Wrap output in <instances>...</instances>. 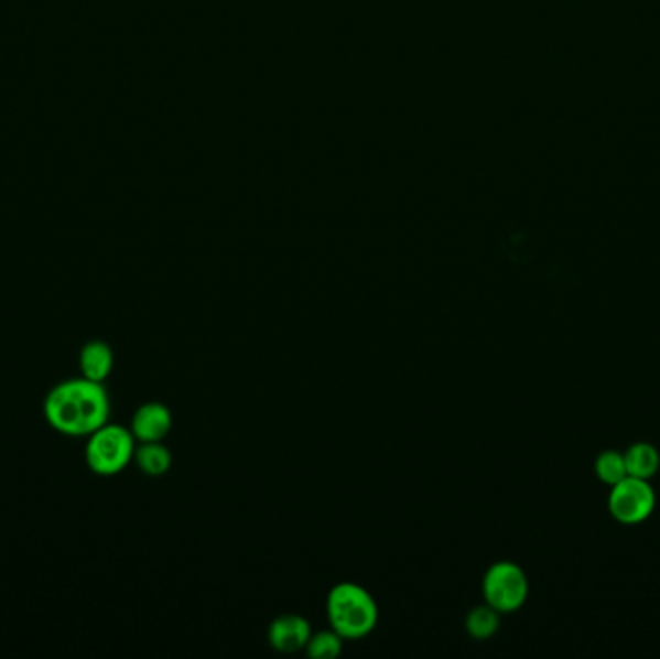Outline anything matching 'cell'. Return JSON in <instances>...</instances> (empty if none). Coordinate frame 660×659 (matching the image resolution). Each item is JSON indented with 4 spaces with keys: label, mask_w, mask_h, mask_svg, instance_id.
<instances>
[{
    "label": "cell",
    "mask_w": 660,
    "mask_h": 659,
    "mask_svg": "<svg viewBox=\"0 0 660 659\" xmlns=\"http://www.w3.org/2000/svg\"><path fill=\"white\" fill-rule=\"evenodd\" d=\"M43 412L48 425L63 435H91L109 422V392L86 377L68 379L48 391Z\"/></svg>",
    "instance_id": "1"
},
{
    "label": "cell",
    "mask_w": 660,
    "mask_h": 659,
    "mask_svg": "<svg viewBox=\"0 0 660 659\" xmlns=\"http://www.w3.org/2000/svg\"><path fill=\"white\" fill-rule=\"evenodd\" d=\"M115 368V353L105 341H91L79 353L82 377L95 383H102Z\"/></svg>",
    "instance_id": "8"
},
{
    "label": "cell",
    "mask_w": 660,
    "mask_h": 659,
    "mask_svg": "<svg viewBox=\"0 0 660 659\" xmlns=\"http://www.w3.org/2000/svg\"><path fill=\"white\" fill-rule=\"evenodd\" d=\"M654 505L657 495L649 479L626 476L618 484H614L608 495V510L620 525H641L651 517Z\"/></svg>",
    "instance_id": "5"
},
{
    "label": "cell",
    "mask_w": 660,
    "mask_h": 659,
    "mask_svg": "<svg viewBox=\"0 0 660 659\" xmlns=\"http://www.w3.org/2000/svg\"><path fill=\"white\" fill-rule=\"evenodd\" d=\"M133 461L149 478H161L171 471L172 453L169 447H164L163 441H151V443H140L136 447Z\"/></svg>",
    "instance_id": "9"
},
{
    "label": "cell",
    "mask_w": 660,
    "mask_h": 659,
    "mask_svg": "<svg viewBox=\"0 0 660 659\" xmlns=\"http://www.w3.org/2000/svg\"><path fill=\"white\" fill-rule=\"evenodd\" d=\"M595 474L601 482H605L606 486L613 487L628 476L626 458L618 451H605L595 461Z\"/></svg>",
    "instance_id": "13"
},
{
    "label": "cell",
    "mask_w": 660,
    "mask_h": 659,
    "mask_svg": "<svg viewBox=\"0 0 660 659\" xmlns=\"http://www.w3.org/2000/svg\"><path fill=\"white\" fill-rule=\"evenodd\" d=\"M136 437L125 425L107 424L87 435L86 463L97 476H117L133 461Z\"/></svg>",
    "instance_id": "3"
},
{
    "label": "cell",
    "mask_w": 660,
    "mask_h": 659,
    "mask_svg": "<svg viewBox=\"0 0 660 659\" xmlns=\"http://www.w3.org/2000/svg\"><path fill=\"white\" fill-rule=\"evenodd\" d=\"M326 617L344 640H359L377 628L379 605L366 588L343 582L326 596Z\"/></svg>",
    "instance_id": "2"
},
{
    "label": "cell",
    "mask_w": 660,
    "mask_h": 659,
    "mask_svg": "<svg viewBox=\"0 0 660 659\" xmlns=\"http://www.w3.org/2000/svg\"><path fill=\"white\" fill-rule=\"evenodd\" d=\"M343 636L338 635L335 628H331V630H321V633L311 635L305 651L313 659H336L343 653Z\"/></svg>",
    "instance_id": "12"
},
{
    "label": "cell",
    "mask_w": 660,
    "mask_h": 659,
    "mask_svg": "<svg viewBox=\"0 0 660 659\" xmlns=\"http://www.w3.org/2000/svg\"><path fill=\"white\" fill-rule=\"evenodd\" d=\"M483 596L498 613L518 612L529 596L528 574L518 563L498 561L483 576Z\"/></svg>",
    "instance_id": "4"
},
{
    "label": "cell",
    "mask_w": 660,
    "mask_h": 659,
    "mask_svg": "<svg viewBox=\"0 0 660 659\" xmlns=\"http://www.w3.org/2000/svg\"><path fill=\"white\" fill-rule=\"evenodd\" d=\"M500 628V613L489 604L477 605L466 615L467 635L475 640H489Z\"/></svg>",
    "instance_id": "11"
},
{
    "label": "cell",
    "mask_w": 660,
    "mask_h": 659,
    "mask_svg": "<svg viewBox=\"0 0 660 659\" xmlns=\"http://www.w3.org/2000/svg\"><path fill=\"white\" fill-rule=\"evenodd\" d=\"M311 633L310 620L303 619L302 615L286 613L272 620L267 638L271 644L272 650L280 653H295V651L305 650L310 642Z\"/></svg>",
    "instance_id": "6"
},
{
    "label": "cell",
    "mask_w": 660,
    "mask_h": 659,
    "mask_svg": "<svg viewBox=\"0 0 660 659\" xmlns=\"http://www.w3.org/2000/svg\"><path fill=\"white\" fill-rule=\"evenodd\" d=\"M628 476L651 479L660 468V455L651 443H636L624 453Z\"/></svg>",
    "instance_id": "10"
},
{
    "label": "cell",
    "mask_w": 660,
    "mask_h": 659,
    "mask_svg": "<svg viewBox=\"0 0 660 659\" xmlns=\"http://www.w3.org/2000/svg\"><path fill=\"white\" fill-rule=\"evenodd\" d=\"M172 412L163 402H145L136 410L132 418V432L136 441L151 443V441H163L172 430Z\"/></svg>",
    "instance_id": "7"
}]
</instances>
